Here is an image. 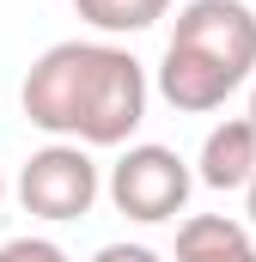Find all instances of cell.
I'll return each instance as SVG.
<instances>
[{"label": "cell", "instance_id": "obj_4", "mask_svg": "<svg viewBox=\"0 0 256 262\" xmlns=\"http://www.w3.org/2000/svg\"><path fill=\"white\" fill-rule=\"evenodd\" d=\"M171 49L220 67L226 79L244 85L256 73V12L244 0H183L171 25Z\"/></svg>", "mask_w": 256, "mask_h": 262}, {"label": "cell", "instance_id": "obj_5", "mask_svg": "<svg viewBox=\"0 0 256 262\" xmlns=\"http://www.w3.org/2000/svg\"><path fill=\"white\" fill-rule=\"evenodd\" d=\"M159 98L171 104V110H183V116H207V110H220L232 92H238V79H226L220 67L195 61V55H183V49H171L165 43V61H159Z\"/></svg>", "mask_w": 256, "mask_h": 262}, {"label": "cell", "instance_id": "obj_8", "mask_svg": "<svg viewBox=\"0 0 256 262\" xmlns=\"http://www.w3.org/2000/svg\"><path fill=\"white\" fill-rule=\"evenodd\" d=\"M73 12L98 37H140L171 12V0H73Z\"/></svg>", "mask_w": 256, "mask_h": 262}, {"label": "cell", "instance_id": "obj_11", "mask_svg": "<svg viewBox=\"0 0 256 262\" xmlns=\"http://www.w3.org/2000/svg\"><path fill=\"white\" fill-rule=\"evenodd\" d=\"M244 213H250V226H256V183L244 189Z\"/></svg>", "mask_w": 256, "mask_h": 262}, {"label": "cell", "instance_id": "obj_9", "mask_svg": "<svg viewBox=\"0 0 256 262\" xmlns=\"http://www.w3.org/2000/svg\"><path fill=\"white\" fill-rule=\"evenodd\" d=\"M0 262H67V250L55 238H6L0 244Z\"/></svg>", "mask_w": 256, "mask_h": 262}, {"label": "cell", "instance_id": "obj_6", "mask_svg": "<svg viewBox=\"0 0 256 262\" xmlns=\"http://www.w3.org/2000/svg\"><path fill=\"white\" fill-rule=\"evenodd\" d=\"M195 183H207V189H250L256 183V128H250V116H232V122L207 128L201 159H195Z\"/></svg>", "mask_w": 256, "mask_h": 262}, {"label": "cell", "instance_id": "obj_1", "mask_svg": "<svg viewBox=\"0 0 256 262\" xmlns=\"http://www.w3.org/2000/svg\"><path fill=\"white\" fill-rule=\"evenodd\" d=\"M146 98H153L146 67L116 43H86V37L49 43L18 85L25 122L49 140H79V146H128L134 128L146 122Z\"/></svg>", "mask_w": 256, "mask_h": 262}, {"label": "cell", "instance_id": "obj_7", "mask_svg": "<svg viewBox=\"0 0 256 262\" xmlns=\"http://www.w3.org/2000/svg\"><path fill=\"white\" fill-rule=\"evenodd\" d=\"M177 262H256V238H250L244 220L189 213L177 226Z\"/></svg>", "mask_w": 256, "mask_h": 262}, {"label": "cell", "instance_id": "obj_3", "mask_svg": "<svg viewBox=\"0 0 256 262\" xmlns=\"http://www.w3.org/2000/svg\"><path fill=\"white\" fill-rule=\"evenodd\" d=\"M98 195H104V177H98L92 146H79V140H49L18 165V207L49 226L92 213Z\"/></svg>", "mask_w": 256, "mask_h": 262}, {"label": "cell", "instance_id": "obj_12", "mask_svg": "<svg viewBox=\"0 0 256 262\" xmlns=\"http://www.w3.org/2000/svg\"><path fill=\"white\" fill-rule=\"evenodd\" d=\"M250 128H256V85H250Z\"/></svg>", "mask_w": 256, "mask_h": 262}, {"label": "cell", "instance_id": "obj_10", "mask_svg": "<svg viewBox=\"0 0 256 262\" xmlns=\"http://www.w3.org/2000/svg\"><path fill=\"white\" fill-rule=\"evenodd\" d=\"M92 262H165V256H159L153 244H128V238H122V244H104Z\"/></svg>", "mask_w": 256, "mask_h": 262}, {"label": "cell", "instance_id": "obj_13", "mask_svg": "<svg viewBox=\"0 0 256 262\" xmlns=\"http://www.w3.org/2000/svg\"><path fill=\"white\" fill-rule=\"evenodd\" d=\"M0 201H6V177H0Z\"/></svg>", "mask_w": 256, "mask_h": 262}, {"label": "cell", "instance_id": "obj_2", "mask_svg": "<svg viewBox=\"0 0 256 262\" xmlns=\"http://www.w3.org/2000/svg\"><path fill=\"white\" fill-rule=\"evenodd\" d=\"M110 201L116 213L134 220V226H165L189 207V189H195V171L159 140H134L122 146V159L110 165Z\"/></svg>", "mask_w": 256, "mask_h": 262}]
</instances>
